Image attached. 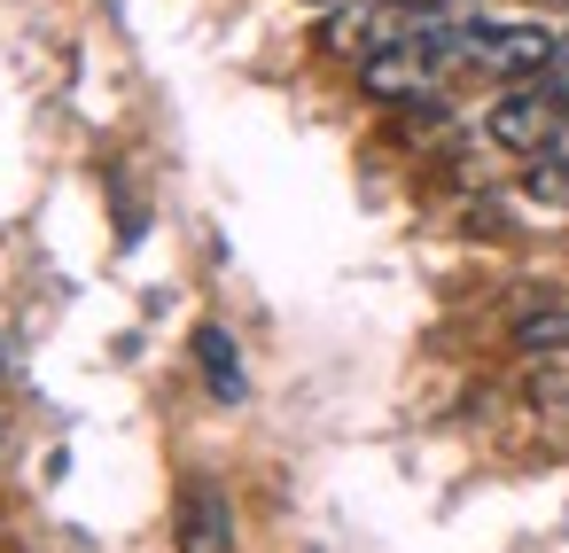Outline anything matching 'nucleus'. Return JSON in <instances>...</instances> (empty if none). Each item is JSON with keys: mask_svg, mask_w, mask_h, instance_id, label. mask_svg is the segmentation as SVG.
<instances>
[{"mask_svg": "<svg viewBox=\"0 0 569 553\" xmlns=\"http://www.w3.org/2000/svg\"><path fill=\"white\" fill-rule=\"evenodd\" d=\"M437 56L429 48H413V40H390V48H375L367 63H359V87L375 94V102H429L437 94Z\"/></svg>", "mask_w": 569, "mask_h": 553, "instance_id": "2", "label": "nucleus"}, {"mask_svg": "<svg viewBox=\"0 0 569 553\" xmlns=\"http://www.w3.org/2000/svg\"><path fill=\"white\" fill-rule=\"evenodd\" d=\"M561 56V40L546 24H468L460 63L491 71V79H546V63Z\"/></svg>", "mask_w": 569, "mask_h": 553, "instance_id": "1", "label": "nucleus"}, {"mask_svg": "<svg viewBox=\"0 0 569 553\" xmlns=\"http://www.w3.org/2000/svg\"><path fill=\"white\" fill-rule=\"evenodd\" d=\"M522 351H569V312H538V320H522Z\"/></svg>", "mask_w": 569, "mask_h": 553, "instance_id": "6", "label": "nucleus"}, {"mask_svg": "<svg viewBox=\"0 0 569 553\" xmlns=\"http://www.w3.org/2000/svg\"><path fill=\"white\" fill-rule=\"evenodd\" d=\"M180 553H234V506L211 475L180 491Z\"/></svg>", "mask_w": 569, "mask_h": 553, "instance_id": "4", "label": "nucleus"}, {"mask_svg": "<svg viewBox=\"0 0 569 553\" xmlns=\"http://www.w3.org/2000/svg\"><path fill=\"white\" fill-rule=\"evenodd\" d=\"M553 118H561V102H553V94H538V87H515V94H499V102H491V141H499V149H522V157H538V149L553 141Z\"/></svg>", "mask_w": 569, "mask_h": 553, "instance_id": "3", "label": "nucleus"}, {"mask_svg": "<svg viewBox=\"0 0 569 553\" xmlns=\"http://www.w3.org/2000/svg\"><path fill=\"white\" fill-rule=\"evenodd\" d=\"M312 9H343V0H312Z\"/></svg>", "mask_w": 569, "mask_h": 553, "instance_id": "8", "label": "nucleus"}, {"mask_svg": "<svg viewBox=\"0 0 569 553\" xmlns=\"http://www.w3.org/2000/svg\"><path fill=\"white\" fill-rule=\"evenodd\" d=\"M196 351H203V374H211V390H219V398H242V366H234V343H227V328H196Z\"/></svg>", "mask_w": 569, "mask_h": 553, "instance_id": "5", "label": "nucleus"}, {"mask_svg": "<svg viewBox=\"0 0 569 553\" xmlns=\"http://www.w3.org/2000/svg\"><path fill=\"white\" fill-rule=\"evenodd\" d=\"M398 9H437V0H398Z\"/></svg>", "mask_w": 569, "mask_h": 553, "instance_id": "7", "label": "nucleus"}]
</instances>
